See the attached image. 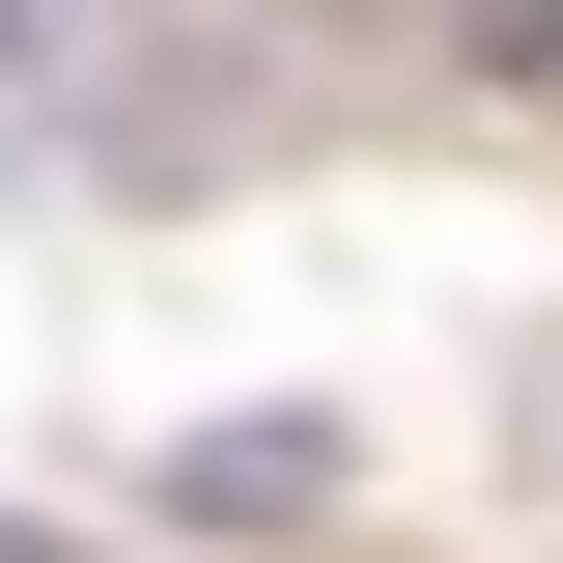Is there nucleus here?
<instances>
[]
</instances>
